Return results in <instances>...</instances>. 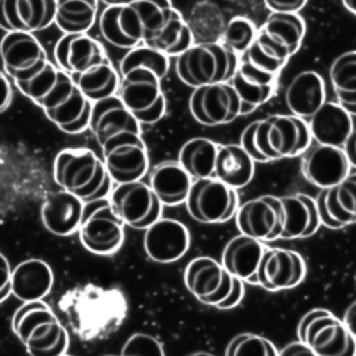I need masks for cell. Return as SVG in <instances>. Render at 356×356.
Instances as JSON below:
<instances>
[{"label":"cell","mask_w":356,"mask_h":356,"mask_svg":"<svg viewBox=\"0 0 356 356\" xmlns=\"http://www.w3.org/2000/svg\"><path fill=\"white\" fill-rule=\"evenodd\" d=\"M225 356H278V352L270 339L259 334L242 332L229 341Z\"/></svg>","instance_id":"ee69618b"},{"label":"cell","mask_w":356,"mask_h":356,"mask_svg":"<svg viewBox=\"0 0 356 356\" xmlns=\"http://www.w3.org/2000/svg\"><path fill=\"white\" fill-rule=\"evenodd\" d=\"M185 204L195 221L220 224L235 216L239 197L236 189L211 177L192 181Z\"/></svg>","instance_id":"30bf717a"},{"label":"cell","mask_w":356,"mask_h":356,"mask_svg":"<svg viewBox=\"0 0 356 356\" xmlns=\"http://www.w3.org/2000/svg\"><path fill=\"white\" fill-rule=\"evenodd\" d=\"M218 143L207 138L186 140L178 153V163L189 174L192 181L214 177Z\"/></svg>","instance_id":"74e56055"},{"label":"cell","mask_w":356,"mask_h":356,"mask_svg":"<svg viewBox=\"0 0 356 356\" xmlns=\"http://www.w3.org/2000/svg\"><path fill=\"white\" fill-rule=\"evenodd\" d=\"M355 284H356V274H355Z\"/></svg>","instance_id":"91938a15"},{"label":"cell","mask_w":356,"mask_h":356,"mask_svg":"<svg viewBox=\"0 0 356 356\" xmlns=\"http://www.w3.org/2000/svg\"><path fill=\"white\" fill-rule=\"evenodd\" d=\"M236 227L241 234L260 242L275 241L284 228V209L281 199L274 195H261L238 206Z\"/></svg>","instance_id":"4fadbf2b"},{"label":"cell","mask_w":356,"mask_h":356,"mask_svg":"<svg viewBox=\"0 0 356 356\" xmlns=\"http://www.w3.org/2000/svg\"><path fill=\"white\" fill-rule=\"evenodd\" d=\"M341 1H342L343 7H345L348 11H350L352 14L356 15V0H341Z\"/></svg>","instance_id":"11a10c76"},{"label":"cell","mask_w":356,"mask_h":356,"mask_svg":"<svg viewBox=\"0 0 356 356\" xmlns=\"http://www.w3.org/2000/svg\"><path fill=\"white\" fill-rule=\"evenodd\" d=\"M19 92L42 110L53 107L75 86L72 78L57 65L47 61L33 76L15 82Z\"/></svg>","instance_id":"603a6c76"},{"label":"cell","mask_w":356,"mask_h":356,"mask_svg":"<svg viewBox=\"0 0 356 356\" xmlns=\"http://www.w3.org/2000/svg\"><path fill=\"white\" fill-rule=\"evenodd\" d=\"M239 60L250 64L252 67L271 75H278L280 71L285 67L288 60H282L275 57L271 51H268L266 47H263L257 40L253 42V44L239 56Z\"/></svg>","instance_id":"f6af8a7d"},{"label":"cell","mask_w":356,"mask_h":356,"mask_svg":"<svg viewBox=\"0 0 356 356\" xmlns=\"http://www.w3.org/2000/svg\"><path fill=\"white\" fill-rule=\"evenodd\" d=\"M298 338L317 356H356V341L343 321L327 309L306 312L298 324Z\"/></svg>","instance_id":"8992f818"},{"label":"cell","mask_w":356,"mask_h":356,"mask_svg":"<svg viewBox=\"0 0 356 356\" xmlns=\"http://www.w3.org/2000/svg\"><path fill=\"white\" fill-rule=\"evenodd\" d=\"M192 178L178 161L165 160L156 164L149 175V186L161 204L177 206L186 200Z\"/></svg>","instance_id":"d6a6232c"},{"label":"cell","mask_w":356,"mask_h":356,"mask_svg":"<svg viewBox=\"0 0 356 356\" xmlns=\"http://www.w3.org/2000/svg\"><path fill=\"white\" fill-rule=\"evenodd\" d=\"M243 295H245V286H243V281L234 277L232 278V288H231V292L228 293V296L221 302L218 303L216 307L217 309H221V310H228V309H232L235 307L236 305L241 303V300L243 299Z\"/></svg>","instance_id":"7dc6e473"},{"label":"cell","mask_w":356,"mask_h":356,"mask_svg":"<svg viewBox=\"0 0 356 356\" xmlns=\"http://www.w3.org/2000/svg\"><path fill=\"white\" fill-rule=\"evenodd\" d=\"M330 82L339 103L352 117L356 115V50L339 54L330 65Z\"/></svg>","instance_id":"8d00e7d4"},{"label":"cell","mask_w":356,"mask_h":356,"mask_svg":"<svg viewBox=\"0 0 356 356\" xmlns=\"http://www.w3.org/2000/svg\"><path fill=\"white\" fill-rule=\"evenodd\" d=\"M124 225L122 220L113 210L108 197L83 203L78 229L81 243L93 254L110 256L124 242Z\"/></svg>","instance_id":"ba28073f"},{"label":"cell","mask_w":356,"mask_h":356,"mask_svg":"<svg viewBox=\"0 0 356 356\" xmlns=\"http://www.w3.org/2000/svg\"><path fill=\"white\" fill-rule=\"evenodd\" d=\"M120 356H164V348L156 337L135 332L125 341Z\"/></svg>","instance_id":"bcb514c9"},{"label":"cell","mask_w":356,"mask_h":356,"mask_svg":"<svg viewBox=\"0 0 356 356\" xmlns=\"http://www.w3.org/2000/svg\"><path fill=\"white\" fill-rule=\"evenodd\" d=\"M134 6L143 25V43H147L160 32L174 10L171 0H135Z\"/></svg>","instance_id":"b9f144b4"},{"label":"cell","mask_w":356,"mask_h":356,"mask_svg":"<svg viewBox=\"0 0 356 356\" xmlns=\"http://www.w3.org/2000/svg\"><path fill=\"white\" fill-rule=\"evenodd\" d=\"M323 225L339 229L356 222V172L348 174L339 184L324 188L316 197Z\"/></svg>","instance_id":"ffe728a7"},{"label":"cell","mask_w":356,"mask_h":356,"mask_svg":"<svg viewBox=\"0 0 356 356\" xmlns=\"http://www.w3.org/2000/svg\"><path fill=\"white\" fill-rule=\"evenodd\" d=\"M43 111L60 131L76 135L89 128L92 102L88 100L75 85L74 89L58 103Z\"/></svg>","instance_id":"836d02e7"},{"label":"cell","mask_w":356,"mask_h":356,"mask_svg":"<svg viewBox=\"0 0 356 356\" xmlns=\"http://www.w3.org/2000/svg\"><path fill=\"white\" fill-rule=\"evenodd\" d=\"M256 36L257 28L254 22L246 17L236 15L227 22L218 42L241 56L253 44Z\"/></svg>","instance_id":"7bdbcfd3"},{"label":"cell","mask_w":356,"mask_h":356,"mask_svg":"<svg viewBox=\"0 0 356 356\" xmlns=\"http://www.w3.org/2000/svg\"><path fill=\"white\" fill-rule=\"evenodd\" d=\"M11 330L29 356H63L70 337L53 309L42 299L22 302L11 317Z\"/></svg>","instance_id":"277c9868"},{"label":"cell","mask_w":356,"mask_h":356,"mask_svg":"<svg viewBox=\"0 0 356 356\" xmlns=\"http://www.w3.org/2000/svg\"><path fill=\"white\" fill-rule=\"evenodd\" d=\"M278 356H317L306 343L296 341L285 345L280 352Z\"/></svg>","instance_id":"816d5d0a"},{"label":"cell","mask_w":356,"mask_h":356,"mask_svg":"<svg viewBox=\"0 0 356 356\" xmlns=\"http://www.w3.org/2000/svg\"><path fill=\"white\" fill-rule=\"evenodd\" d=\"M253 174L254 161L239 146V143H227L218 146L214 178L234 189H241L252 181Z\"/></svg>","instance_id":"e575fe53"},{"label":"cell","mask_w":356,"mask_h":356,"mask_svg":"<svg viewBox=\"0 0 356 356\" xmlns=\"http://www.w3.org/2000/svg\"><path fill=\"white\" fill-rule=\"evenodd\" d=\"M117 96L139 124L159 122L167 108L161 79L143 68L131 70L120 75Z\"/></svg>","instance_id":"52a82bcc"},{"label":"cell","mask_w":356,"mask_h":356,"mask_svg":"<svg viewBox=\"0 0 356 356\" xmlns=\"http://www.w3.org/2000/svg\"><path fill=\"white\" fill-rule=\"evenodd\" d=\"M312 142L306 120L292 114H273L246 125L239 146L254 163H270L300 156Z\"/></svg>","instance_id":"7a4b0ae2"},{"label":"cell","mask_w":356,"mask_h":356,"mask_svg":"<svg viewBox=\"0 0 356 356\" xmlns=\"http://www.w3.org/2000/svg\"><path fill=\"white\" fill-rule=\"evenodd\" d=\"M264 250L266 246L263 242L239 234L224 246L221 264L232 277L257 285V271Z\"/></svg>","instance_id":"83f0119b"},{"label":"cell","mask_w":356,"mask_h":356,"mask_svg":"<svg viewBox=\"0 0 356 356\" xmlns=\"http://www.w3.org/2000/svg\"><path fill=\"white\" fill-rule=\"evenodd\" d=\"M56 184L83 203L108 197L113 189L102 157L88 147H68L57 153L53 164Z\"/></svg>","instance_id":"3957f363"},{"label":"cell","mask_w":356,"mask_h":356,"mask_svg":"<svg viewBox=\"0 0 356 356\" xmlns=\"http://www.w3.org/2000/svg\"><path fill=\"white\" fill-rule=\"evenodd\" d=\"M56 0H0V28L36 32L54 22Z\"/></svg>","instance_id":"44dd1931"},{"label":"cell","mask_w":356,"mask_h":356,"mask_svg":"<svg viewBox=\"0 0 356 356\" xmlns=\"http://www.w3.org/2000/svg\"><path fill=\"white\" fill-rule=\"evenodd\" d=\"M143 44L161 51L167 57H177L193 44V35L182 14L174 7L168 21L160 29V32Z\"/></svg>","instance_id":"ab89813d"},{"label":"cell","mask_w":356,"mask_h":356,"mask_svg":"<svg viewBox=\"0 0 356 356\" xmlns=\"http://www.w3.org/2000/svg\"><path fill=\"white\" fill-rule=\"evenodd\" d=\"M135 68L149 70L163 79L168 72L170 60L161 51L142 43L134 49H129V51L122 57L120 61V75Z\"/></svg>","instance_id":"60d3db41"},{"label":"cell","mask_w":356,"mask_h":356,"mask_svg":"<svg viewBox=\"0 0 356 356\" xmlns=\"http://www.w3.org/2000/svg\"><path fill=\"white\" fill-rule=\"evenodd\" d=\"M306 275L303 257L291 249L266 248L257 271V285L266 291H284L298 286Z\"/></svg>","instance_id":"e0dca14e"},{"label":"cell","mask_w":356,"mask_h":356,"mask_svg":"<svg viewBox=\"0 0 356 356\" xmlns=\"http://www.w3.org/2000/svg\"><path fill=\"white\" fill-rule=\"evenodd\" d=\"M264 3L274 13H298L306 6L307 0H264Z\"/></svg>","instance_id":"681fc988"},{"label":"cell","mask_w":356,"mask_h":356,"mask_svg":"<svg viewBox=\"0 0 356 356\" xmlns=\"http://www.w3.org/2000/svg\"><path fill=\"white\" fill-rule=\"evenodd\" d=\"M307 124L313 142L337 147H343L355 129L352 115L339 103L332 100H325L307 120Z\"/></svg>","instance_id":"f1b7e54d"},{"label":"cell","mask_w":356,"mask_h":356,"mask_svg":"<svg viewBox=\"0 0 356 356\" xmlns=\"http://www.w3.org/2000/svg\"><path fill=\"white\" fill-rule=\"evenodd\" d=\"M110 204L122 222L135 229H146L161 218L163 204L149 184L132 181L117 184L110 195Z\"/></svg>","instance_id":"8fae6325"},{"label":"cell","mask_w":356,"mask_h":356,"mask_svg":"<svg viewBox=\"0 0 356 356\" xmlns=\"http://www.w3.org/2000/svg\"><path fill=\"white\" fill-rule=\"evenodd\" d=\"M89 128L100 146L120 132L140 134V124L117 95L92 103Z\"/></svg>","instance_id":"d4e9b609"},{"label":"cell","mask_w":356,"mask_h":356,"mask_svg":"<svg viewBox=\"0 0 356 356\" xmlns=\"http://www.w3.org/2000/svg\"><path fill=\"white\" fill-rule=\"evenodd\" d=\"M11 270L7 257L0 253V303L11 295Z\"/></svg>","instance_id":"c3c4849f"},{"label":"cell","mask_w":356,"mask_h":356,"mask_svg":"<svg viewBox=\"0 0 356 356\" xmlns=\"http://www.w3.org/2000/svg\"><path fill=\"white\" fill-rule=\"evenodd\" d=\"M189 111L202 125H224L241 115V100L229 82L204 85L191 93Z\"/></svg>","instance_id":"7c38bea8"},{"label":"cell","mask_w":356,"mask_h":356,"mask_svg":"<svg viewBox=\"0 0 356 356\" xmlns=\"http://www.w3.org/2000/svg\"><path fill=\"white\" fill-rule=\"evenodd\" d=\"M277 78L278 75L266 74L239 60L229 83L241 100V115L253 113L273 97L277 89Z\"/></svg>","instance_id":"484cf974"},{"label":"cell","mask_w":356,"mask_h":356,"mask_svg":"<svg viewBox=\"0 0 356 356\" xmlns=\"http://www.w3.org/2000/svg\"><path fill=\"white\" fill-rule=\"evenodd\" d=\"M191 236L186 225L174 218H159L145 229L143 248L149 259L157 263H172L189 249Z\"/></svg>","instance_id":"d6986e66"},{"label":"cell","mask_w":356,"mask_h":356,"mask_svg":"<svg viewBox=\"0 0 356 356\" xmlns=\"http://www.w3.org/2000/svg\"><path fill=\"white\" fill-rule=\"evenodd\" d=\"M13 100V89L11 82L3 71H0V113L6 111Z\"/></svg>","instance_id":"f907efd6"},{"label":"cell","mask_w":356,"mask_h":356,"mask_svg":"<svg viewBox=\"0 0 356 356\" xmlns=\"http://www.w3.org/2000/svg\"><path fill=\"white\" fill-rule=\"evenodd\" d=\"M83 213V202L67 191H57L47 196L40 209L44 228L57 236L78 232Z\"/></svg>","instance_id":"f546056e"},{"label":"cell","mask_w":356,"mask_h":356,"mask_svg":"<svg viewBox=\"0 0 356 356\" xmlns=\"http://www.w3.org/2000/svg\"><path fill=\"white\" fill-rule=\"evenodd\" d=\"M63 356H72V355H67V353H65V355H63Z\"/></svg>","instance_id":"680465c9"},{"label":"cell","mask_w":356,"mask_h":356,"mask_svg":"<svg viewBox=\"0 0 356 356\" xmlns=\"http://www.w3.org/2000/svg\"><path fill=\"white\" fill-rule=\"evenodd\" d=\"M102 160L115 184L142 179L149 170L147 147L135 132H120L110 136L102 146Z\"/></svg>","instance_id":"9c48e42d"},{"label":"cell","mask_w":356,"mask_h":356,"mask_svg":"<svg viewBox=\"0 0 356 356\" xmlns=\"http://www.w3.org/2000/svg\"><path fill=\"white\" fill-rule=\"evenodd\" d=\"M300 157L305 179L320 189L339 184L350 172V164L342 147L312 142Z\"/></svg>","instance_id":"2e32d148"},{"label":"cell","mask_w":356,"mask_h":356,"mask_svg":"<svg viewBox=\"0 0 356 356\" xmlns=\"http://www.w3.org/2000/svg\"><path fill=\"white\" fill-rule=\"evenodd\" d=\"M305 33L306 24L298 13L271 11L257 29L256 40L275 57L289 60L299 50Z\"/></svg>","instance_id":"ac0fdd59"},{"label":"cell","mask_w":356,"mask_h":356,"mask_svg":"<svg viewBox=\"0 0 356 356\" xmlns=\"http://www.w3.org/2000/svg\"><path fill=\"white\" fill-rule=\"evenodd\" d=\"M345 327L356 341V300H353L345 310L343 318H342Z\"/></svg>","instance_id":"f5cc1de1"},{"label":"cell","mask_w":356,"mask_h":356,"mask_svg":"<svg viewBox=\"0 0 356 356\" xmlns=\"http://www.w3.org/2000/svg\"><path fill=\"white\" fill-rule=\"evenodd\" d=\"M0 56L8 78L26 81L33 76L49 60L46 50L31 32H7L0 42Z\"/></svg>","instance_id":"5bb4252c"},{"label":"cell","mask_w":356,"mask_h":356,"mask_svg":"<svg viewBox=\"0 0 356 356\" xmlns=\"http://www.w3.org/2000/svg\"><path fill=\"white\" fill-rule=\"evenodd\" d=\"M53 282V270L42 259H26L11 270V293L21 302L44 299Z\"/></svg>","instance_id":"4dcf8cb0"},{"label":"cell","mask_w":356,"mask_h":356,"mask_svg":"<svg viewBox=\"0 0 356 356\" xmlns=\"http://www.w3.org/2000/svg\"><path fill=\"white\" fill-rule=\"evenodd\" d=\"M99 29L106 42L121 49H134L143 43V25L134 3L107 6L99 19Z\"/></svg>","instance_id":"7402d4cb"},{"label":"cell","mask_w":356,"mask_h":356,"mask_svg":"<svg viewBox=\"0 0 356 356\" xmlns=\"http://www.w3.org/2000/svg\"><path fill=\"white\" fill-rule=\"evenodd\" d=\"M232 278L222 264L210 256L192 259L184 271L186 289L199 302L214 307L231 292Z\"/></svg>","instance_id":"9a60e30c"},{"label":"cell","mask_w":356,"mask_h":356,"mask_svg":"<svg viewBox=\"0 0 356 356\" xmlns=\"http://www.w3.org/2000/svg\"><path fill=\"white\" fill-rule=\"evenodd\" d=\"M188 356H214V355L209 353V352H195V353L188 355Z\"/></svg>","instance_id":"6f0895ef"},{"label":"cell","mask_w":356,"mask_h":356,"mask_svg":"<svg viewBox=\"0 0 356 356\" xmlns=\"http://www.w3.org/2000/svg\"><path fill=\"white\" fill-rule=\"evenodd\" d=\"M103 46L88 33H64L54 46V60L68 75L79 74L106 58Z\"/></svg>","instance_id":"cb8c5ba5"},{"label":"cell","mask_w":356,"mask_h":356,"mask_svg":"<svg viewBox=\"0 0 356 356\" xmlns=\"http://www.w3.org/2000/svg\"><path fill=\"white\" fill-rule=\"evenodd\" d=\"M327 100L325 82L313 70L296 74L285 88L284 102L292 115L309 120Z\"/></svg>","instance_id":"4316f807"},{"label":"cell","mask_w":356,"mask_h":356,"mask_svg":"<svg viewBox=\"0 0 356 356\" xmlns=\"http://www.w3.org/2000/svg\"><path fill=\"white\" fill-rule=\"evenodd\" d=\"M58 307L65 313L76 335L88 341L114 332L122 324L128 310L121 291L96 285L72 288L61 296Z\"/></svg>","instance_id":"6da1fadb"},{"label":"cell","mask_w":356,"mask_h":356,"mask_svg":"<svg viewBox=\"0 0 356 356\" xmlns=\"http://www.w3.org/2000/svg\"><path fill=\"white\" fill-rule=\"evenodd\" d=\"M284 209V228L281 239L306 238L317 232L321 225L316 199L306 193L281 196Z\"/></svg>","instance_id":"1f68e13d"},{"label":"cell","mask_w":356,"mask_h":356,"mask_svg":"<svg viewBox=\"0 0 356 356\" xmlns=\"http://www.w3.org/2000/svg\"><path fill=\"white\" fill-rule=\"evenodd\" d=\"M70 76L92 103L115 95L121 78L107 57L90 68Z\"/></svg>","instance_id":"d590c367"},{"label":"cell","mask_w":356,"mask_h":356,"mask_svg":"<svg viewBox=\"0 0 356 356\" xmlns=\"http://www.w3.org/2000/svg\"><path fill=\"white\" fill-rule=\"evenodd\" d=\"M239 64V56L220 42L192 44L177 56L175 72L191 88L229 82Z\"/></svg>","instance_id":"5b68a950"},{"label":"cell","mask_w":356,"mask_h":356,"mask_svg":"<svg viewBox=\"0 0 356 356\" xmlns=\"http://www.w3.org/2000/svg\"><path fill=\"white\" fill-rule=\"evenodd\" d=\"M103 3H106L107 6H125V4H131L135 0H102Z\"/></svg>","instance_id":"9f6ffc18"},{"label":"cell","mask_w":356,"mask_h":356,"mask_svg":"<svg viewBox=\"0 0 356 356\" xmlns=\"http://www.w3.org/2000/svg\"><path fill=\"white\" fill-rule=\"evenodd\" d=\"M342 149H343V152H345V154L348 157V161H349L350 167L356 168V129L352 131V134L346 139V142H345Z\"/></svg>","instance_id":"db71d44e"},{"label":"cell","mask_w":356,"mask_h":356,"mask_svg":"<svg viewBox=\"0 0 356 356\" xmlns=\"http://www.w3.org/2000/svg\"><path fill=\"white\" fill-rule=\"evenodd\" d=\"M99 0H56L54 22L64 33H86L95 24Z\"/></svg>","instance_id":"f35d334b"}]
</instances>
